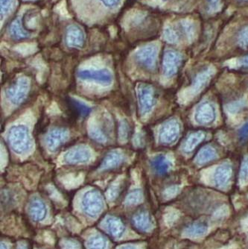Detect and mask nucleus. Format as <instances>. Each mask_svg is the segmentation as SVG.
Returning a JSON list of instances; mask_svg holds the SVG:
<instances>
[{"label": "nucleus", "instance_id": "nucleus-30", "mask_svg": "<svg viewBox=\"0 0 248 249\" xmlns=\"http://www.w3.org/2000/svg\"></svg>", "mask_w": 248, "mask_h": 249}, {"label": "nucleus", "instance_id": "nucleus-19", "mask_svg": "<svg viewBox=\"0 0 248 249\" xmlns=\"http://www.w3.org/2000/svg\"><path fill=\"white\" fill-rule=\"evenodd\" d=\"M152 167L159 175H165L169 171V163L163 156H158L151 162Z\"/></svg>", "mask_w": 248, "mask_h": 249}, {"label": "nucleus", "instance_id": "nucleus-17", "mask_svg": "<svg viewBox=\"0 0 248 249\" xmlns=\"http://www.w3.org/2000/svg\"><path fill=\"white\" fill-rule=\"evenodd\" d=\"M133 222L137 229L143 231L150 230L152 226V222L146 213H140V215L135 216Z\"/></svg>", "mask_w": 248, "mask_h": 249}, {"label": "nucleus", "instance_id": "nucleus-21", "mask_svg": "<svg viewBox=\"0 0 248 249\" xmlns=\"http://www.w3.org/2000/svg\"><path fill=\"white\" fill-rule=\"evenodd\" d=\"M107 220H108L107 222V230H108L110 234L113 236H120L124 229V225L123 221L116 219V218L109 219Z\"/></svg>", "mask_w": 248, "mask_h": 249}, {"label": "nucleus", "instance_id": "nucleus-5", "mask_svg": "<svg viewBox=\"0 0 248 249\" xmlns=\"http://www.w3.org/2000/svg\"><path fill=\"white\" fill-rule=\"evenodd\" d=\"M78 76L84 80H94L109 85L113 80L111 73L107 70L101 71H82L78 72Z\"/></svg>", "mask_w": 248, "mask_h": 249}, {"label": "nucleus", "instance_id": "nucleus-29", "mask_svg": "<svg viewBox=\"0 0 248 249\" xmlns=\"http://www.w3.org/2000/svg\"><path fill=\"white\" fill-rule=\"evenodd\" d=\"M242 64H244V66L248 67V56H247L246 58H244L243 61H242Z\"/></svg>", "mask_w": 248, "mask_h": 249}, {"label": "nucleus", "instance_id": "nucleus-10", "mask_svg": "<svg viewBox=\"0 0 248 249\" xmlns=\"http://www.w3.org/2000/svg\"><path fill=\"white\" fill-rule=\"evenodd\" d=\"M26 89H28V84L22 80H19L17 82L16 85L15 84L13 86L8 88V97L11 99V102L18 104L22 102L21 100L26 96Z\"/></svg>", "mask_w": 248, "mask_h": 249}, {"label": "nucleus", "instance_id": "nucleus-1", "mask_svg": "<svg viewBox=\"0 0 248 249\" xmlns=\"http://www.w3.org/2000/svg\"><path fill=\"white\" fill-rule=\"evenodd\" d=\"M8 140L12 149L18 154L26 152L30 145L29 131L26 127L22 125L11 128L8 134Z\"/></svg>", "mask_w": 248, "mask_h": 249}, {"label": "nucleus", "instance_id": "nucleus-24", "mask_svg": "<svg viewBox=\"0 0 248 249\" xmlns=\"http://www.w3.org/2000/svg\"><path fill=\"white\" fill-rule=\"evenodd\" d=\"M89 249H104L105 248V242L102 237H96L89 244Z\"/></svg>", "mask_w": 248, "mask_h": 249}, {"label": "nucleus", "instance_id": "nucleus-28", "mask_svg": "<svg viewBox=\"0 0 248 249\" xmlns=\"http://www.w3.org/2000/svg\"><path fill=\"white\" fill-rule=\"evenodd\" d=\"M241 44L244 47H248V29L242 32L240 38Z\"/></svg>", "mask_w": 248, "mask_h": 249}, {"label": "nucleus", "instance_id": "nucleus-13", "mask_svg": "<svg viewBox=\"0 0 248 249\" xmlns=\"http://www.w3.org/2000/svg\"><path fill=\"white\" fill-rule=\"evenodd\" d=\"M90 154L85 149H78L67 154L65 159L70 163H85L88 161Z\"/></svg>", "mask_w": 248, "mask_h": 249}, {"label": "nucleus", "instance_id": "nucleus-25", "mask_svg": "<svg viewBox=\"0 0 248 249\" xmlns=\"http://www.w3.org/2000/svg\"><path fill=\"white\" fill-rule=\"evenodd\" d=\"M248 179V158L245 159L242 164L241 171V180H247Z\"/></svg>", "mask_w": 248, "mask_h": 249}, {"label": "nucleus", "instance_id": "nucleus-8", "mask_svg": "<svg viewBox=\"0 0 248 249\" xmlns=\"http://www.w3.org/2000/svg\"><path fill=\"white\" fill-rule=\"evenodd\" d=\"M179 134V125L175 121H171L162 127L160 131V140L165 143H172L176 141Z\"/></svg>", "mask_w": 248, "mask_h": 249}, {"label": "nucleus", "instance_id": "nucleus-4", "mask_svg": "<svg viewBox=\"0 0 248 249\" xmlns=\"http://www.w3.org/2000/svg\"><path fill=\"white\" fill-rule=\"evenodd\" d=\"M136 58L140 65L147 69H153L156 64V47L148 46L141 49L136 54Z\"/></svg>", "mask_w": 248, "mask_h": 249}, {"label": "nucleus", "instance_id": "nucleus-27", "mask_svg": "<svg viewBox=\"0 0 248 249\" xmlns=\"http://www.w3.org/2000/svg\"><path fill=\"white\" fill-rule=\"evenodd\" d=\"M239 138L241 141L248 139V123L245 124L239 131Z\"/></svg>", "mask_w": 248, "mask_h": 249}, {"label": "nucleus", "instance_id": "nucleus-2", "mask_svg": "<svg viewBox=\"0 0 248 249\" xmlns=\"http://www.w3.org/2000/svg\"><path fill=\"white\" fill-rule=\"evenodd\" d=\"M85 212L91 216H95L101 212L103 206L102 197L97 191H89L83 200Z\"/></svg>", "mask_w": 248, "mask_h": 249}, {"label": "nucleus", "instance_id": "nucleus-12", "mask_svg": "<svg viewBox=\"0 0 248 249\" xmlns=\"http://www.w3.org/2000/svg\"><path fill=\"white\" fill-rule=\"evenodd\" d=\"M29 213L31 217L36 222L43 220L46 215V207L44 204L40 200H33L29 205Z\"/></svg>", "mask_w": 248, "mask_h": 249}, {"label": "nucleus", "instance_id": "nucleus-9", "mask_svg": "<svg viewBox=\"0 0 248 249\" xmlns=\"http://www.w3.org/2000/svg\"><path fill=\"white\" fill-rule=\"evenodd\" d=\"M66 106L68 108L69 113L74 117H87L91 111V109L89 107L71 98H67L66 100Z\"/></svg>", "mask_w": 248, "mask_h": 249}, {"label": "nucleus", "instance_id": "nucleus-23", "mask_svg": "<svg viewBox=\"0 0 248 249\" xmlns=\"http://www.w3.org/2000/svg\"><path fill=\"white\" fill-rule=\"evenodd\" d=\"M14 0H0V9H1V16L6 15L13 6Z\"/></svg>", "mask_w": 248, "mask_h": 249}, {"label": "nucleus", "instance_id": "nucleus-26", "mask_svg": "<svg viewBox=\"0 0 248 249\" xmlns=\"http://www.w3.org/2000/svg\"><path fill=\"white\" fill-rule=\"evenodd\" d=\"M101 2L107 8H114L120 4V0H100Z\"/></svg>", "mask_w": 248, "mask_h": 249}, {"label": "nucleus", "instance_id": "nucleus-14", "mask_svg": "<svg viewBox=\"0 0 248 249\" xmlns=\"http://www.w3.org/2000/svg\"><path fill=\"white\" fill-rule=\"evenodd\" d=\"M231 173L232 171H231L230 166L223 165L218 167L215 175V181L216 185L221 187L226 186L230 179Z\"/></svg>", "mask_w": 248, "mask_h": 249}, {"label": "nucleus", "instance_id": "nucleus-22", "mask_svg": "<svg viewBox=\"0 0 248 249\" xmlns=\"http://www.w3.org/2000/svg\"><path fill=\"white\" fill-rule=\"evenodd\" d=\"M204 134L202 132H196L191 134L185 143L184 149L186 152H191L197 146L199 142L204 140Z\"/></svg>", "mask_w": 248, "mask_h": 249}, {"label": "nucleus", "instance_id": "nucleus-6", "mask_svg": "<svg viewBox=\"0 0 248 249\" xmlns=\"http://www.w3.org/2000/svg\"><path fill=\"white\" fill-rule=\"evenodd\" d=\"M139 99L142 114H146L155 105V93L149 86H142L139 88Z\"/></svg>", "mask_w": 248, "mask_h": 249}, {"label": "nucleus", "instance_id": "nucleus-15", "mask_svg": "<svg viewBox=\"0 0 248 249\" xmlns=\"http://www.w3.org/2000/svg\"><path fill=\"white\" fill-rule=\"evenodd\" d=\"M10 32L14 38L16 40H22L29 37V34L27 31L25 30L24 27L21 24L19 19L14 21L10 26Z\"/></svg>", "mask_w": 248, "mask_h": 249}, {"label": "nucleus", "instance_id": "nucleus-20", "mask_svg": "<svg viewBox=\"0 0 248 249\" xmlns=\"http://www.w3.org/2000/svg\"><path fill=\"white\" fill-rule=\"evenodd\" d=\"M215 158H216L215 151L210 147H206L199 152L196 158V162L197 164H204L210 160H214Z\"/></svg>", "mask_w": 248, "mask_h": 249}, {"label": "nucleus", "instance_id": "nucleus-7", "mask_svg": "<svg viewBox=\"0 0 248 249\" xmlns=\"http://www.w3.org/2000/svg\"><path fill=\"white\" fill-rule=\"evenodd\" d=\"M181 61L180 55L175 52L169 51L165 53L163 59V68L166 75H173L178 70Z\"/></svg>", "mask_w": 248, "mask_h": 249}, {"label": "nucleus", "instance_id": "nucleus-16", "mask_svg": "<svg viewBox=\"0 0 248 249\" xmlns=\"http://www.w3.org/2000/svg\"><path fill=\"white\" fill-rule=\"evenodd\" d=\"M66 134L64 131L61 130H54L53 132L50 133L49 135L47 142H48L49 147L50 149H56L59 145L62 144L64 140L66 139Z\"/></svg>", "mask_w": 248, "mask_h": 249}, {"label": "nucleus", "instance_id": "nucleus-3", "mask_svg": "<svg viewBox=\"0 0 248 249\" xmlns=\"http://www.w3.org/2000/svg\"><path fill=\"white\" fill-rule=\"evenodd\" d=\"M65 41L68 47L81 48L85 46V34L79 26L70 25L66 32Z\"/></svg>", "mask_w": 248, "mask_h": 249}, {"label": "nucleus", "instance_id": "nucleus-18", "mask_svg": "<svg viewBox=\"0 0 248 249\" xmlns=\"http://www.w3.org/2000/svg\"><path fill=\"white\" fill-rule=\"evenodd\" d=\"M207 223L205 222H196L186 229V234L190 236H200L204 235L207 231Z\"/></svg>", "mask_w": 248, "mask_h": 249}, {"label": "nucleus", "instance_id": "nucleus-11", "mask_svg": "<svg viewBox=\"0 0 248 249\" xmlns=\"http://www.w3.org/2000/svg\"><path fill=\"white\" fill-rule=\"evenodd\" d=\"M197 123L207 124L213 121L215 118V111L213 107L210 104H203L197 108L195 115Z\"/></svg>", "mask_w": 248, "mask_h": 249}]
</instances>
